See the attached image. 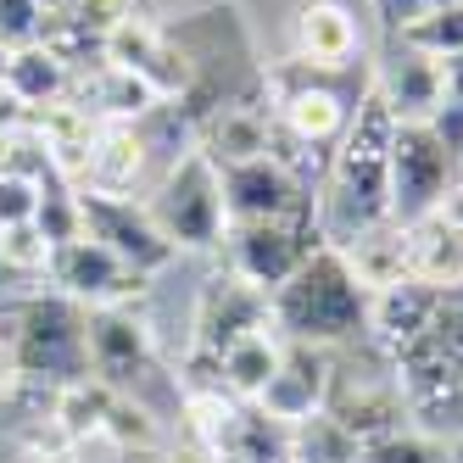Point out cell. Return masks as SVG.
Wrapping results in <instances>:
<instances>
[{
  "label": "cell",
  "instance_id": "cell-1",
  "mask_svg": "<svg viewBox=\"0 0 463 463\" xmlns=\"http://www.w3.org/2000/svg\"><path fill=\"white\" fill-rule=\"evenodd\" d=\"M391 140H396V118L374 90H363V101L346 123L341 146L329 151V168L313 190L318 207V241L324 246H346L352 235L374 229L391 218Z\"/></svg>",
  "mask_w": 463,
  "mask_h": 463
},
{
  "label": "cell",
  "instance_id": "cell-2",
  "mask_svg": "<svg viewBox=\"0 0 463 463\" xmlns=\"http://www.w3.org/2000/svg\"><path fill=\"white\" fill-rule=\"evenodd\" d=\"M269 318L285 341H307V346L335 352L357 335H369V290L357 285V274L346 269V257L335 246H318L269 296Z\"/></svg>",
  "mask_w": 463,
  "mask_h": 463
},
{
  "label": "cell",
  "instance_id": "cell-3",
  "mask_svg": "<svg viewBox=\"0 0 463 463\" xmlns=\"http://www.w3.org/2000/svg\"><path fill=\"white\" fill-rule=\"evenodd\" d=\"M90 307L68 302L61 290H34L12 307V352H17V374L23 385H73V380H90Z\"/></svg>",
  "mask_w": 463,
  "mask_h": 463
},
{
  "label": "cell",
  "instance_id": "cell-4",
  "mask_svg": "<svg viewBox=\"0 0 463 463\" xmlns=\"http://www.w3.org/2000/svg\"><path fill=\"white\" fill-rule=\"evenodd\" d=\"M335 79L341 73H318V68H307V61H296V56L262 68V90H269V112H274L279 140L318 156V162H329V151L341 146L346 123H352V112L363 101V95H346Z\"/></svg>",
  "mask_w": 463,
  "mask_h": 463
},
{
  "label": "cell",
  "instance_id": "cell-5",
  "mask_svg": "<svg viewBox=\"0 0 463 463\" xmlns=\"http://www.w3.org/2000/svg\"><path fill=\"white\" fill-rule=\"evenodd\" d=\"M146 213L156 218V229L168 235V246L184 251H218L229 235V207H223V168L190 146L168 162V174L156 179V190L146 195Z\"/></svg>",
  "mask_w": 463,
  "mask_h": 463
},
{
  "label": "cell",
  "instance_id": "cell-6",
  "mask_svg": "<svg viewBox=\"0 0 463 463\" xmlns=\"http://www.w3.org/2000/svg\"><path fill=\"white\" fill-rule=\"evenodd\" d=\"M318 223L313 218H269V223H229L223 235V269L257 285L262 296H274L302 262L318 251Z\"/></svg>",
  "mask_w": 463,
  "mask_h": 463
},
{
  "label": "cell",
  "instance_id": "cell-7",
  "mask_svg": "<svg viewBox=\"0 0 463 463\" xmlns=\"http://www.w3.org/2000/svg\"><path fill=\"white\" fill-rule=\"evenodd\" d=\"M101 61H112V68H123V73H135L162 107L184 101V95L195 90V68H190V56L179 51V40L168 34V23H156V17L140 12V6L107 34Z\"/></svg>",
  "mask_w": 463,
  "mask_h": 463
},
{
  "label": "cell",
  "instance_id": "cell-8",
  "mask_svg": "<svg viewBox=\"0 0 463 463\" xmlns=\"http://www.w3.org/2000/svg\"><path fill=\"white\" fill-rule=\"evenodd\" d=\"M79 223H84L90 241H101L107 251H118L140 279H162L179 262V251L168 246V235L156 229V218L146 213V202H135V195L79 190Z\"/></svg>",
  "mask_w": 463,
  "mask_h": 463
},
{
  "label": "cell",
  "instance_id": "cell-9",
  "mask_svg": "<svg viewBox=\"0 0 463 463\" xmlns=\"http://www.w3.org/2000/svg\"><path fill=\"white\" fill-rule=\"evenodd\" d=\"M458 168L463 162L447 151V140L430 123H396V140H391V218L396 223L430 218Z\"/></svg>",
  "mask_w": 463,
  "mask_h": 463
},
{
  "label": "cell",
  "instance_id": "cell-10",
  "mask_svg": "<svg viewBox=\"0 0 463 463\" xmlns=\"http://www.w3.org/2000/svg\"><path fill=\"white\" fill-rule=\"evenodd\" d=\"M45 279H51V290H61L79 307H140L151 296V279H140L118 251H107L90 235H73L68 246H56Z\"/></svg>",
  "mask_w": 463,
  "mask_h": 463
},
{
  "label": "cell",
  "instance_id": "cell-11",
  "mask_svg": "<svg viewBox=\"0 0 463 463\" xmlns=\"http://www.w3.org/2000/svg\"><path fill=\"white\" fill-rule=\"evenodd\" d=\"M223 207H229V223H269V218H313L318 223L313 184L296 179L279 156L223 168Z\"/></svg>",
  "mask_w": 463,
  "mask_h": 463
},
{
  "label": "cell",
  "instance_id": "cell-12",
  "mask_svg": "<svg viewBox=\"0 0 463 463\" xmlns=\"http://www.w3.org/2000/svg\"><path fill=\"white\" fill-rule=\"evenodd\" d=\"M90 374L112 391H135L156 363V329L140 307H90Z\"/></svg>",
  "mask_w": 463,
  "mask_h": 463
},
{
  "label": "cell",
  "instance_id": "cell-13",
  "mask_svg": "<svg viewBox=\"0 0 463 463\" xmlns=\"http://www.w3.org/2000/svg\"><path fill=\"white\" fill-rule=\"evenodd\" d=\"M335 374H341V363L329 346H307V341H285V357H279V369L274 380L262 385L257 396V413H269L274 424L296 430L302 419L324 413L329 408V391H335Z\"/></svg>",
  "mask_w": 463,
  "mask_h": 463
},
{
  "label": "cell",
  "instance_id": "cell-14",
  "mask_svg": "<svg viewBox=\"0 0 463 463\" xmlns=\"http://www.w3.org/2000/svg\"><path fill=\"white\" fill-rule=\"evenodd\" d=\"M257 324H274V318H269V296L223 269V274H213V279L202 285V296H195V313H190V352L218 357L229 341H241L246 329H257Z\"/></svg>",
  "mask_w": 463,
  "mask_h": 463
},
{
  "label": "cell",
  "instance_id": "cell-15",
  "mask_svg": "<svg viewBox=\"0 0 463 463\" xmlns=\"http://www.w3.org/2000/svg\"><path fill=\"white\" fill-rule=\"evenodd\" d=\"M369 90L391 107L396 123H436L447 73H441L436 56H424V51H413L402 40H391L385 56L374 61V73H369Z\"/></svg>",
  "mask_w": 463,
  "mask_h": 463
},
{
  "label": "cell",
  "instance_id": "cell-16",
  "mask_svg": "<svg viewBox=\"0 0 463 463\" xmlns=\"http://www.w3.org/2000/svg\"><path fill=\"white\" fill-rule=\"evenodd\" d=\"M363 51V23L346 0H307L290 23V56L318 73H346Z\"/></svg>",
  "mask_w": 463,
  "mask_h": 463
},
{
  "label": "cell",
  "instance_id": "cell-17",
  "mask_svg": "<svg viewBox=\"0 0 463 463\" xmlns=\"http://www.w3.org/2000/svg\"><path fill=\"white\" fill-rule=\"evenodd\" d=\"M441 302H447V296L430 290V285H419V279H402V285H391V290H374V296H369V341L385 352V363L436 329Z\"/></svg>",
  "mask_w": 463,
  "mask_h": 463
},
{
  "label": "cell",
  "instance_id": "cell-18",
  "mask_svg": "<svg viewBox=\"0 0 463 463\" xmlns=\"http://www.w3.org/2000/svg\"><path fill=\"white\" fill-rule=\"evenodd\" d=\"M329 419H341L357 441H380V436H396V430H408L413 413L402 402V391H396V380H346L335 374V391H329Z\"/></svg>",
  "mask_w": 463,
  "mask_h": 463
},
{
  "label": "cell",
  "instance_id": "cell-19",
  "mask_svg": "<svg viewBox=\"0 0 463 463\" xmlns=\"http://www.w3.org/2000/svg\"><path fill=\"white\" fill-rule=\"evenodd\" d=\"M151 162V140L140 123H101L90 140V162H84V184L95 195H135Z\"/></svg>",
  "mask_w": 463,
  "mask_h": 463
},
{
  "label": "cell",
  "instance_id": "cell-20",
  "mask_svg": "<svg viewBox=\"0 0 463 463\" xmlns=\"http://www.w3.org/2000/svg\"><path fill=\"white\" fill-rule=\"evenodd\" d=\"M279 357H285V335H279L274 324L246 329L241 341H229V346L213 357V369H218V391H229L235 402H257L262 385L274 380Z\"/></svg>",
  "mask_w": 463,
  "mask_h": 463
},
{
  "label": "cell",
  "instance_id": "cell-21",
  "mask_svg": "<svg viewBox=\"0 0 463 463\" xmlns=\"http://www.w3.org/2000/svg\"><path fill=\"white\" fill-rule=\"evenodd\" d=\"M408 274L441 296L463 290V229L441 223L436 213L408 223Z\"/></svg>",
  "mask_w": 463,
  "mask_h": 463
},
{
  "label": "cell",
  "instance_id": "cell-22",
  "mask_svg": "<svg viewBox=\"0 0 463 463\" xmlns=\"http://www.w3.org/2000/svg\"><path fill=\"white\" fill-rule=\"evenodd\" d=\"M335 251L346 257V269L357 274V285L369 290V296L402 285V279H413V274H408V223H396V218L363 229V235H352V241L335 246Z\"/></svg>",
  "mask_w": 463,
  "mask_h": 463
},
{
  "label": "cell",
  "instance_id": "cell-23",
  "mask_svg": "<svg viewBox=\"0 0 463 463\" xmlns=\"http://www.w3.org/2000/svg\"><path fill=\"white\" fill-rule=\"evenodd\" d=\"M0 84H6V95H12L23 112H40V107L68 101V95H73V68H68L61 56H51V51L34 40V45H17V51H12Z\"/></svg>",
  "mask_w": 463,
  "mask_h": 463
},
{
  "label": "cell",
  "instance_id": "cell-24",
  "mask_svg": "<svg viewBox=\"0 0 463 463\" xmlns=\"http://www.w3.org/2000/svg\"><path fill=\"white\" fill-rule=\"evenodd\" d=\"M174 436L162 430V419L146 408V402H135V391H118L112 396V408H107V419H101V447H112V452H123V458H146V452H156V447H168Z\"/></svg>",
  "mask_w": 463,
  "mask_h": 463
},
{
  "label": "cell",
  "instance_id": "cell-25",
  "mask_svg": "<svg viewBox=\"0 0 463 463\" xmlns=\"http://www.w3.org/2000/svg\"><path fill=\"white\" fill-rule=\"evenodd\" d=\"M357 447L363 441L329 413H313L290 430V463H357Z\"/></svg>",
  "mask_w": 463,
  "mask_h": 463
},
{
  "label": "cell",
  "instance_id": "cell-26",
  "mask_svg": "<svg viewBox=\"0 0 463 463\" xmlns=\"http://www.w3.org/2000/svg\"><path fill=\"white\" fill-rule=\"evenodd\" d=\"M45 156H28L17 168H0V229H17V223H34L40 202H45Z\"/></svg>",
  "mask_w": 463,
  "mask_h": 463
},
{
  "label": "cell",
  "instance_id": "cell-27",
  "mask_svg": "<svg viewBox=\"0 0 463 463\" xmlns=\"http://www.w3.org/2000/svg\"><path fill=\"white\" fill-rule=\"evenodd\" d=\"M357 463H452V441L436 436V430H396V436H380V441H363L357 447Z\"/></svg>",
  "mask_w": 463,
  "mask_h": 463
},
{
  "label": "cell",
  "instance_id": "cell-28",
  "mask_svg": "<svg viewBox=\"0 0 463 463\" xmlns=\"http://www.w3.org/2000/svg\"><path fill=\"white\" fill-rule=\"evenodd\" d=\"M396 40L413 45V51H424V56H436V61L463 56V6H430V12H424L419 23H408Z\"/></svg>",
  "mask_w": 463,
  "mask_h": 463
},
{
  "label": "cell",
  "instance_id": "cell-29",
  "mask_svg": "<svg viewBox=\"0 0 463 463\" xmlns=\"http://www.w3.org/2000/svg\"><path fill=\"white\" fill-rule=\"evenodd\" d=\"M51 241L40 235V223H17V229H0V269L6 279H45L51 274Z\"/></svg>",
  "mask_w": 463,
  "mask_h": 463
},
{
  "label": "cell",
  "instance_id": "cell-30",
  "mask_svg": "<svg viewBox=\"0 0 463 463\" xmlns=\"http://www.w3.org/2000/svg\"><path fill=\"white\" fill-rule=\"evenodd\" d=\"M0 40L12 51L40 40V0H0Z\"/></svg>",
  "mask_w": 463,
  "mask_h": 463
},
{
  "label": "cell",
  "instance_id": "cell-31",
  "mask_svg": "<svg viewBox=\"0 0 463 463\" xmlns=\"http://www.w3.org/2000/svg\"><path fill=\"white\" fill-rule=\"evenodd\" d=\"M369 6H374V17L385 23V34L396 40L408 23H419V17L430 12V0H369Z\"/></svg>",
  "mask_w": 463,
  "mask_h": 463
},
{
  "label": "cell",
  "instance_id": "cell-32",
  "mask_svg": "<svg viewBox=\"0 0 463 463\" xmlns=\"http://www.w3.org/2000/svg\"><path fill=\"white\" fill-rule=\"evenodd\" d=\"M17 385H23V374H17V352H12V329H0V402H12V396H17Z\"/></svg>",
  "mask_w": 463,
  "mask_h": 463
},
{
  "label": "cell",
  "instance_id": "cell-33",
  "mask_svg": "<svg viewBox=\"0 0 463 463\" xmlns=\"http://www.w3.org/2000/svg\"><path fill=\"white\" fill-rule=\"evenodd\" d=\"M436 218H441V223H452V229H463V168L452 174L447 195H441V202H436Z\"/></svg>",
  "mask_w": 463,
  "mask_h": 463
},
{
  "label": "cell",
  "instance_id": "cell-34",
  "mask_svg": "<svg viewBox=\"0 0 463 463\" xmlns=\"http://www.w3.org/2000/svg\"><path fill=\"white\" fill-rule=\"evenodd\" d=\"M452 441V463H463V436H447Z\"/></svg>",
  "mask_w": 463,
  "mask_h": 463
},
{
  "label": "cell",
  "instance_id": "cell-35",
  "mask_svg": "<svg viewBox=\"0 0 463 463\" xmlns=\"http://www.w3.org/2000/svg\"><path fill=\"white\" fill-rule=\"evenodd\" d=\"M6 61H12V45H6V40H0V73H6Z\"/></svg>",
  "mask_w": 463,
  "mask_h": 463
},
{
  "label": "cell",
  "instance_id": "cell-36",
  "mask_svg": "<svg viewBox=\"0 0 463 463\" xmlns=\"http://www.w3.org/2000/svg\"><path fill=\"white\" fill-rule=\"evenodd\" d=\"M0 285H6V269H0Z\"/></svg>",
  "mask_w": 463,
  "mask_h": 463
}]
</instances>
